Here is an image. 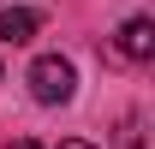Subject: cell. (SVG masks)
<instances>
[{"label": "cell", "instance_id": "1", "mask_svg": "<svg viewBox=\"0 0 155 149\" xmlns=\"http://www.w3.org/2000/svg\"><path fill=\"white\" fill-rule=\"evenodd\" d=\"M78 90V72H72V60H60V54H42L36 66H30V95H36L42 108H60V101H72Z\"/></svg>", "mask_w": 155, "mask_h": 149}, {"label": "cell", "instance_id": "2", "mask_svg": "<svg viewBox=\"0 0 155 149\" xmlns=\"http://www.w3.org/2000/svg\"><path fill=\"white\" fill-rule=\"evenodd\" d=\"M119 54L125 60H149L155 54V24L149 18H131L125 30H119Z\"/></svg>", "mask_w": 155, "mask_h": 149}, {"label": "cell", "instance_id": "3", "mask_svg": "<svg viewBox=\"0 0 155 149\" xmlns=\"http://www.w3.org/2000/svg\"><path fill=\"white\" fill-rule=\"evenodd\" d=\"M30 36H36V12H30V6H6V12H0V42L18 48V42H30Z\"/></svg>", "mask_w": 155, "mask_h": 149}, {"label": "cell", "instance_id": "4", "mask_svg": "<svg viewBox=\"0 0 155 149\" xmlns=\"http://www.w3.org/2000/svg\"><path fill=\"white\" fill-rule=\"evenodd\" d=\"M6 149H42V143H30V137H18V143H6Z\"/></svg>", "mask_w": 155, "mask_h": 149}, {"label": "cell", "instance_id": "5", "mask_svg": "<svg viewBox=\"0 0 155 149\" xmlns=\"http://www.w3.org/2000/svg\"><path fill=\"white\" fill-rule=\"evenodd\" d=\"M60 149H90V143H78V137H72V143H60Z\"/></svg>", "mask_w": 155, "mask_h": 149}]
</instances>
